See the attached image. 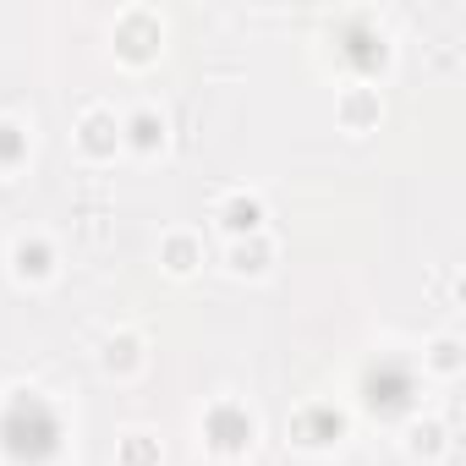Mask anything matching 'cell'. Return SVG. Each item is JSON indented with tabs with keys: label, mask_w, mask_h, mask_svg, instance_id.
Masks as SVG:
<instances>
[{
	"label": "cell",
	"mask_w": 466,
	"mask_h": 466,
	"mask_svg": "<svg viewBox=\"0 0 466 466\" xmlns=\"http://www.w3.org/2000/svg\"><path fill=\"white\" fill-rule=\"evenodd\" d=\"M258 219H264V208H258V198H230V203H219V225L225 230H258Z\"/></svg>",
	"instance_id": "obj_1"
},
{
	"label": "cell",
	"mask_w": 466,
	"mask_h": 466,
	"mask_svg": "<svg viewBox=\"0 0 466 466\" xmlns=\"http://www.w3.org/2000/svg\"><path fill=\"white\" fill-rule=\"evenodd\" d=\"M340 121H346L351 132H362V127H373V121H379V99H373L368 88H351V94L340 99Z\"/></svg>",
	"instance_id": "obj_2"
},
{
	"label": "cell",
	"mask_w": 466,
	"mask_h": 466,
	"mask_svg": "<svg viewBox=\"0 0 466 466\" xmlns=\"http://www.w3.org/2000/svg\"><path fill=\"white\" fill-rule=\"evenodd\" d=\"M12 258H17V275H23V280H45V275H50V248H45L39 237H34V242L23 237V242L12 248Z\"/></svg>",
	"instance_id": "obj_3"
},
{
	"label": "cell",
	"mask_w": 466,
	"mask_h": 466,
	"mask_svg": "<svg viewBox=\"0 0 466 466\" xmlns=\"http://www.w3.org/2000/svg\"><path fill=\"white\" fill-rule=\"evenodd\" d=\"M198 264V242L192 237H165V269L170 275H187Z\"/></svg>",
	"instance_id": "obj_4"
},
{
	"label": "cell",
	"mask_w": 466,
	"mask_h": 466,
	"mask_svg": "<svg viewBox=\"0 0 466 466\" xmlns=\"http://www.w3.org/2000/svg\"><path fill=\"white\" fill-rule=\"evenodd\" d=\"M105 368H110V373H116V368H121V373H132V368H137V340H132V335L110 340V346H105Z\"/></svg>",
	"instance_id": "obj_5"
},
{
	"label": "cell",
	"mask_w": 466,
	"mask_h": 466,
	"mask_svg": "<svg viewBox=\"0 0 466 466\" xmlns=\"http://www.w3.org/2000/svg\"><path fill=\"white\" fill-rule=\"evenodd\" d=\"M264 264H269V248H264V242L230 253V269H237V275H264Z\"/></svg>",
	"instance_id": "obj_6"
},
{
	"label": "cell",
	"mask_w": 466,
	"mask_h": 466,
	"mask_svg": "<svg viewBox=\"0 0 466 466\" xmlns=\"http://www.w3.org/2000/svg\"><path fill=\"white\" fill-rule=\"evenodd\" d=\"M444 450V428L439 422H417L411 428V455H439Z\"/></svg>",
	"instance_id": "obj_7"
},
{
	"label": "cell",
	"mask_w": 466,
	"mask_h": 466,
	"mask_svg": "<svg viewBox=\"0 0 466 466\" xmlns=\"http://www.w3.org/2000/svg\"><path fill=\"white\" fill-rule=\"evenodd\" d=\"M83 132H88V148H110V143H116V137H110V132H116V121H110L105 110H94V116L83 121Z\"/></svg>",
	"instance_id": "obj_8"
},
{
	"label": "cell",
	"mask_w": 466,
	"mask_h": 466,
	"mask_svg": "<svg viewBox=\"0 0 466 466\" xmlns=\"http://www.w3.org/2000/svg\"><path fill=\"white\" fill-rule=\"evenodd\" d=\"M428 362H433V373H455L461 368V346L455 340H433V357Z\"/></svg>",
	"instance_id": "obj_9"
},
{
	"label": "cell",
	"mask_w": 466,
	"mask_h": 466,
	"mask_svg": "<svg viewBox=\"0 0 466 466\" xmlns=\"http://www.w3.org/2000/svg\"><path fill=\"white\" fill-rule=\"evenodd\" d=\"M132 132H137V143H143V148H154V137H159L165 127H159L154 116H137V121H132Z\"/></svg>",
	"instance_id": "obj_10"
},
{
	"label": "cell",
	"mask_w": 466,
	"mask_h": 466,
	"mask_svg": "<svg viewBox=\"0 0 466 466\" xmlns=\"http://www.w3.org/2000/svg\"><path fill=\"white\" fill-rule=\"evenodd\" d=\"M127 466H148V433H132L127 439Z\"/></svg>",
	"instance_id": "obj_11"
},
{
	"label": "cell",
	"mask_w": 466,
	"mask_h": 466,
	"mask_svg": "<svg viewBox=\"0 0 466 466\" xmlns=\"http://www.w3.org/2000/svg\"><path fill=\"white\" fill-rule=\"evenodd\" d=\"M17 132H23V127H12V121H0V159H12V148H17Z\"/></svg>",
	"instance_id": "obj_12"
}]
</instances>
